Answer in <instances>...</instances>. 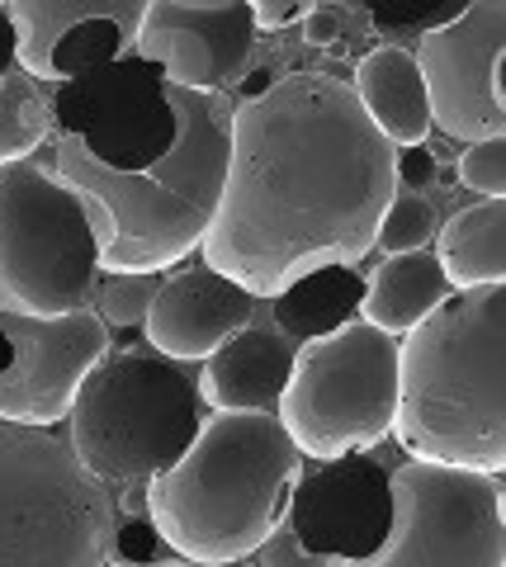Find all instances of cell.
<instances>
[{"instance_id": "6da1fadb", "label": "cell", "mask_w": 506, "mask_h": 567, "mask_svg": "<svg viewBox=\"0 0 506 567\" xmlns=\"http://www.w3.org/2000/svg\"><path fill=\"white\" fill-rule=\"evenodd\" d=\"M397 199V152L327 71H289L233 110V152L204 265L251 298L299 275L355 265Z\"/></svg>"}, {"instance_id": "7a4b0ae2", "label": "cell", "mask_w": 506, "mask_h": 567, "mask_svg": "<svg viewBox=\"0 0 506 567\" xmlns=\"http://www.w3.org/2000/svg\"><path fill=\"white\" fill-rule=\"evenodd\" d=\"M176 142L143 171H110L72 133L58 142L52 175L81 199L104 275H162L204 241L233 152L228 95L166 85Z\"/></svg>"}, {"instance_id": "3957f363", "label": "cell", "mask_w": 506, "mask_h": 567, "mask_svg": "<svg viewBox=\"0 0 506 567\" xmlns=\"http://www.w3.org/2000/svg\"><path fill=\"white\" fill-rule=\"evenodd\" d=\"M506 289L445 298L397 346L393 435L412 458L506 468Z\"/></svg>"}, {"instance_id": "277c9868", "label": "cell", "mask_w": 506, "mask_h": 567, "mask_svg": "<svg viewBox=\"0 0 506 567\" xmlns=\"http://www.w3.org/2000/svg\"><path fill=\"white\" fill-rule=\"evenodd\" d=\"M299 477V445L260 412H214L195 440L147 487L152 525L180 563L228 567L256 558L285 525L289 487Z\"/></svg>"}, {"instance_id": "5b68a950", "label": "cell", "mask_w": 506, "mask_h": 567, "mask_svg": "<svg viewBox=\"0 0 506 567\" xmlns=\"http://www.w3.org/2000/svg\"><path fill=\"white\" fill-rule=\"evenodd\" d=\"M72 454L95 483H143L171 468L199 431V383L166 354L118 350L85 374L72 402Z\"/></svg>"}, {"instance_id": "8992f818", "label": "cell", "mask_w": 506, "mask_h": 567, "mask_svg": "<svg viewBox=\"0 0 506 567\" xmlns=\"http://www.w3.org/2000/svg\"><path fill=\"white\" fill-rule=\"evenodd\" d=\"M110 496L33 425L0 431V567L110 563Z\"/></svg>"}, {"instance_id": "52a82bcc", "label": "cell", "mask_w": 506, "mask_h": 567, "mask_svg": "<svg viewBox=\"0 0 506 567\" xmlns=\"http://www.w3.org/2000/svg\"><path fill=\"white\" fill-rule=\"evenodd\" d=\"M279 425L308 458H341L393 435L397 346L370 322H341L293 350Z\"/></svg>"}, {"instance_id": "ba28073f", "label": "cell", "mask_w": 506, "mask_h": 567, "mask_svg": "<svg viewBox=\"0 0 506 567\" xmlns=\"http://www.w3.org/2000/svg\"><path fill=\"white\" fill-rule=\"evenodd\" d=\"M95 270V233L76 194L33 162L0 166V312H81Z\"/></svg>"}, {"instance_id": "9c48e42d", "label": "cell", "mask_w": 506, "mask_h": 567, "mask_svg": "<svg viewBox=\"0 0 506 567\" xmlns=\"http://www.w3.org/2000/svg\"><path fill=\"white\" fill-rule=\"evenodd\" d=\"M393 520L364 567H502L506 492L497 473L412 458L389 473Z\"/></svg>"}, {"instance_id": "30bf717a", "label": "cell", "mask_w": 506, "mask_h": 567, "mask_svg": "<svg viewBox=\"0 0 506 567\" xmlns=\"http://www.w3.org/2000/svg\"><path fill=\"white\" fill-rule=\"evenodd\" d=\"M506 6L474 0L455 20L435 24L416 43V71L426 85L431 123L459 142L506 133Z\"/></svg>"}, {"instance_id": "8fae6325", "label": "cell", "mask_w": 506, "mask_h": 567, "mask_svg": "<svg viewBox=\"0 0 506 567\" xmlns=\"http://www.w3.org/2000/svg\"><path fill=\"white\" fill-rule=\"evenodd\" d=\"M52 118L110 171H143L176 142L166 81L143 58H118L66 81Z\"/></svg>"}, {"instance_id": "7c38bea8", "label": "cell", "mask_w": 506, "mask_h": 567, "mask_svg": "<svg viewBox=\"0 0 506 567\" xmlns=\"http://www.w3.org/2000/svg\"><path fill=\"white\" fill-rule=\"evenodd\" d=\"M0 336L10 341V364L0 369V421L33 425V431L66 421L85 374L110 354V327L95 312H0Z\"/></svg>"}, {"instance_id": "4fadbf2b", "label": "cell", "mask_w": 506, "mask_h": 567, "mask_svg": "<svg viewBox=\"0 0 506 567\" xmlns=\"http://www.w3.org/2000/svg\"><path fill=\"white\" fill-rule=\"evenodd\" d=\"M133 52L162 71L166 85L218 95L256 52L251 6L241 0H152L133 33Z\"/></svg>"}, {"instance_id": "5bb4252c", "label": "cell", "mask_w": 506, "mask_h": 567, "mask_svg": "<svg viewBox=\"0 0 506 567\" xmlns=\"http://www.w3.org/2000/svg\"><path fill=\"white\" fill-rule=\"evenodd\" d=\"M285 516L293 525L303 558L370 563L393 520L389 473L360 454L322 458V468L293 477Z\"/></svg>"}, {"instance_id": "9a60e30c", "label": "cell", "mask_w": 506, "mask_h": 567, "mask_svg": "<svg viewBox=\"0 0 506 567\" xmlns=\"http://www.w3.org/2000/svg\"><path fill=\"white\" fill-rule=\"evenodd\" d=\"M14 62L39 81H76L118 62L143 24V0H14Z\"/></svg>"}, {"instance_id": "2e32d148", "label": "cell", "mask_w": 506, "mask_h": 567, "mask_svg": "<svg viewBox=\"0 0 506 567\" xmlns=\"http://www.w3.org/2000/svg\"><path fill=\"white\" fill-rule=\"evenodd\" d=\"M251 322V293L208 265H189L156 284V298L143 317L147 346L166 360H208L228 336Z\"/></svg>"}, {"instance_id": "e0dca14e", "label": "cell", "mask_w": 506, "mask_h": 567, "mask_svg": "<svg viewBox=\"0 0 506 567\" xmlns=\"http://www.w3.org/2000/svg\"><path fill=\"white\" fill-rule=\"evenodd\" d=\"M289 364H293V350L285 346V336L241 327L204 360L199 398L214 412H260L266 402L285 393Z\"/></svg>"}, {"instance_id": "ac0fdd59", "label": "cell", "mask_w": 506, "mask_h": 567, "mask_svg": "<svg viewBox=\"0 0 506 567\" xmlns=\"http://www.w3.org/2000/svg\"><path fill=\"white\" fill-rule=\"evenodd\" d=\"M351 91L389 147H422V137L431 133V110L422 71H416V58L407 48L379 43L374 52H364L355 62Z\"/></svg>"}, {"instance_id": "d6986e66", "label": "cell", "mask_w": 506, "mask_h": 567, "mask_svg": "<svg viewBox=\"0 0 506 567\" xmlns=\"http://www.w3.org/2000/svg\"><path fill=\"white\" fill-rule=\"evenodd\" d=\"M445 298H450V284L441 275V260L431 251H397L364 279L360 312H364V322L379 327L383 336H407L416 322H426Z\"/></svg>"}, {"instance_id": "ffe728a7", "label": "cell", "mask_w": 506, "mask_h": 567, "mask_svg": "<svg viewBox=\"0 0 506 567\" xmlns=\"http://www.w3.org/2000/svg\"><path fill=\"white\" fill-rule=\"evenodd\" d=\"M441 275L445 284H455L459 293L468 289H493L506 279V204L483 199L459 208L441 233Z\"/></svg>"}, {"instance_id": "44dd1931", "label": "cell", "mask_w": 506, "mask_h": 567, "mask_svg": "<svg viewBox=\"0 0 506 567\" xmlns=\"http://www.w3.org/2000/svg\"><path fill=\"white\" fill-rule=\"evenodd\" d=\"M360 293L364 279L351 265H322V270L299 275L275 298V322L289 336H299V341H312V336L337 331L360 308Z\"/></svg>"}, {"instance_id": "7402d4cb", "label": "cell", "mask_w": 506, "mask_h": 567, "mask_svg": "<svg viewBox=\"0 0 506 567\" xmlns=\"http://www.w3.org/2000/svg\"><path fill=\"white\" fill-rule=\"evenodd\" d=\"M48 137V114L39 95L0 76V166H20Z\"/></svg>"}, {"instance_id": "603a6c76", "label": "cell", "mask_w": 506, "mask_h": 567, "mask_svg": "<svg viewBox=\"0 0 506 567\" xmlns=\"http://www.w3.org/2000/svg\"><path fill=\"white\" fill-rule=\"evenodd\" d=\"M156 275H110L100 289V322L104 327H137L156 298Z\"/></svg>"}, {"instance_id": "cb8c5ba5", "label": "cell", "mask_w": 506, "mask_h": 567, "mask_svg": "<svg viewBox=\"0 0 506 567\" xmlns=\"http://www.w3.org/2000/svg\"><path fill=\"white\" fill-rule=\"evenodd\" d=\"M431 227H435V218H431V208L416 199H393L389 208H383V223H379V246L389 256H397V251H422L426 246V237H431Z\"/></svg>"}, {"instance_id": "d4e9b609", "label": "cell", "mask_w": 506, "mask_h": 567, "mask_svg": "<svg viewBox=\"0 0 506 567\" xmlns=\"http://www.w3.org/2000/svg\"><path fill=\"white\" fill-rule=\"evenodd\" d=\"M459 185L487 194V199H502V189H506V137L468 142V152L459 156Z\"/></svg>"}, {"instance_id": "484cf974", "label": "cell", "mask_w": 506, "mask_h": 567, "mask_svg": "<svg viewBox=\"0 0 506 567\" xmlns=\"http://www.w3.org/2000/svg\"><path fill=\"white\" fill-rule=\"evenodd\" d=\"M156 544H162V535H156L152 520H128V525H118L114 548H110V563H152Z\"/></svg>"}, {"instance_id": "4316f807", "label": "cell", "mask_w": 506, "mask_h": 567, "mask_svg": "<svg viewBox=\"0 0 506 567\" xmlns=\"http://www.w3.org/2000/svg\"><path fill=\"white\" fill-rule=\"evenodd\" d=\"M299 20H303V43H312V48H337L341 33H345L341 6H308Z\"/></svg>"}, {"instance_id": "83f0119b", "label": "cell", "mask_w": 506, "mask_h": 567, "mask_svg": "<svg viewBox=\"0 0 506 567\" xmlns=\"http://www.w3.org/2000/svg\"><path fill=\"white\" fill-rule=\"evenodd\" d=\"M397 181L407 185H431L435 181V156L426 147H403V156H397Z\"/></svg>"}, {"instance_id": "f1b7e54d", "label": "cell", "mask_w": 506, "mask_h": 567, "mask_svg": "<svg viewBox=\"0 0 506 567\" xmlns=\"http://www.w3.org/2000/svg\"><path fill=\"white\" fill-rule=\"evenodd\" d=\"M303 6H293V0H256L251 6V24L256 29H285L289 20H299Z\"/></svg>"}, {"instance_id": "f546056e", "label": "cell", "mask_w": 506, "mask_h": 567, "mask_svg": "<svg viewBox=\"0 0 506 567\" xmlns=\"http://www.w3.org/2000/svg\"><path fill=\"white\" fill-rule=\"evenodd\" d=\"M14 62V24H10V6H0V76Z\"/></svg>"}, {"instance_id": "4dcf8cb0", "label": "cell", "mask_w": 506, "mask_h": 567, "mask_svg": "<svg viewBox=\"0 0 506 567\" xmlns=\"http://www.w3.org/2000/svg\"><path fill=\"white\" fill-rule=\"evenodd\" d=\"M6 364H10V341L0 336V369H6Z\"/></svg>"}]
</instances>
